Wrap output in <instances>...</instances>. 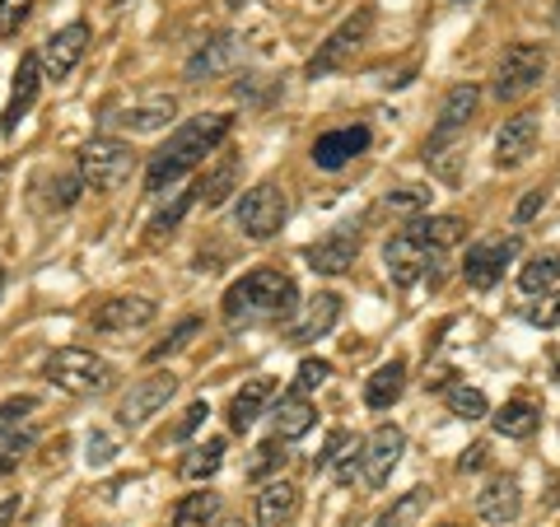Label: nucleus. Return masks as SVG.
<instances>
[{
  "label": "nucleus",
  "mask_w": 560,
  "mask_h": 527,
  "mask_svg": "<svg viewBox=\"0 0 560 527\" xmlns=\"http://www.w3.org/2000/svg\"><path fill=\"white\" fill-rule=\"evenodd\" d=\"M230 131H234V117H230V113H201V117L183 121V127L168 136V145L150 154L145 191H154V197H160V191L178 183L183 173H191L197 164H206V154H215Z\"/></svg>",
  "instance_id": "obj_1"
},
{
  "label": "nucleus",
  "mask_w": 560,
  "mask_h": 527,
  "mask_svg": "<svg viewBox=\"0 0 560 527\" xmlns=\"http://www.w3.org/2000/svg\"><path fill=\"white\" fill-rule=\"evenodd\" d=\"M300 308V290L285 271L257 267L224 290V323L230 327H261V323H285Z\"/></svg>",
  "instance_id": "obj_2"
},
{
  "label": "nucleus",
  "mask_w": 560,
  "mask_h": 527,
  "mask_svg": "<svg viewBox=\"0 0 560 527\" xmlns=\"http://www.w3.org/2000/svg\"><path fill=\"white\" fill-rule=\"evenodd\" d=\"M113 378H117L113 364L84 346H61L47 355V383L70 393V397H98V393L113 388Z\"/></svg>",
  "instance_id": "obj_3"
},
{
  "label": "nucleus",
  "mask_w": 560,
  "mask_h": 527,
  "mask_svg": "<svg viewBox=\"0 0 560 527\" xmlns=\"http://www.w3.org/2000/svg\"><path fill=\"white\" fill-rule=\"evenodd\" d=\"M131 173H136V154H131L127 140L94 136V140H84L80 145V178H84V187L117 191V187L131 183Z\"/></svg>",
  "instance_id": "obj_4"
},
{
  "label": "nucleus",
  "mask_w": 560,
  "mask_h": 527,
  "mask_svg": "<svg viewBox=\"0 0 560 527\" xmlns=\"http://www.w3.org/2000/svg\"><path fill=\"white\" fill-rule=\"evenodd\" d=\"M370 28H374V10L364 5V10L350 14L341 28H331L327 43H318V51H313L308 66H304V75L308 80H327V75H337V70H346L350 61H355V51L370 43Z\"/></svg>",
  "instance_id": "obj_5"
},
{
  "label": "nucleus",
  "mask_w": 560,
  "mask_h": 527,
  "mask_svg": "<svg viewBox=\"0 0 560 527\" xmlns=\"http://www.w3.org/2000/svg\"><path fill=\"white\" fill-rule=\"evenodd\" d=\"M290 215V206H285V191H280L276 183H257L248 187L238 197L234 206V224H238V234L243 238H253V243H267L280 234V224H285Z\"/></svg>",
  "instance_id": "obj_6"
},
{
  "label": "nucleus",
  "mask_w": 560,
  "mask_h": 527,
  "mask_svg": "<svg viewBox=\"0 0 560 527\" xmlns=\"http://www.w3.org/2000/svg\"><path fill=\"white\" fill-rule=\"evenodd\" d=\"M541 75H547V47L537 43H514L504 47V57L495 66V98L500 103H514L523 94H533Z\"/></svg>",
  "instance_id": "obj_7"
},
{
  "label": "nucleus",
  "mask_w": 560,
  "mask_h": 527,
  "mask_svg": "<svg viewBox=\"0 0 560 527\" xmlns=\"http://www.w3.org/2000/svg\"><path fill=\"white\" fill-rule=\"evenodd\" d=\"M173 393H178V374L173 368H164V374H150V378H136L127 393H121L117 401V425L121 430H140L150 415H160Z\"/></svg>",
  "instance_id": "obj_8"
},
{
  "label": "nucleus",
  "mask_w": 560,
  "mask_h": 527,
  "mask_svg": "<svg viewBox=\"0 0 560 527\" xmlns=\"http://www.w3.org/2000/svg\"><path fill=\"white\" fill-rule=\"evenodd\" d=\"M401 453H407V434H401L397 425H378L370 438H364L360 448V477L370 490H383L393 481V471L401 462Z\"/></svg>",
  "instance_id": "obj_9"
},
{
  "label": "nucleus",
  "mask_w": 560,
  "mask_h": 527,
  "mask_svg": "<svg viewBox=\"0 0 560 527\" xmlns=\"http://www.w3.org/2000/svg\"><path fill=\"white\" fill-rule=\"evenodd\" d=\"M518 248H523L518 234H500V238H486V243H477V248H467V257H463L467 285L471 290H490L504 276V267L518 257Z\"/></svg>",
  "instance_id": "obj_10"
},
{
  "label": "nucleus",
  "mask_w": 560,
  "mask_h": 527,
  "mask_svg": "<svg viewBox=\"0 0 560 527\" xmlns=\"http://www.w3.org/2000/svg\"><path fill=\"white\" fill-rule=\"evenodd\" d=\"M355 257H360V230L355 224H341V230H331V234H323L318 243L304 248V261L318 276H346L350 267H355Z\"/></svg>",
  "instance_id": "obj_11"
},
{
  "label": "nucleus",
  "mask_w": 560,
  "mask_h": 527,
  "mask_svg": "<svg viewBox=\"0 0 560 527\" xmlns=\"http://www.w3.org/2000/svg\"><path fill=\"white\" fill-rule=\"evenodd\" d=\"M84 47H90V24H66V28H57V33H51V38L43 43V51H38L43 75H47V80H66L70 70L80 66Z\"/></svg>",
  "instance_id": "obj_12"
},
{
  "label": "nucleus",
  "mask_w": 560,
  "mask_h": 527,
  "mask_svg": "<svg viewBox=\"0 0 560 527\" xmlns=\"http://www.w3.org/2000/svg\"><path fill=\"white\" fill-rule=\"evenodd\" d=\"M383 261H388V276H393V285H416L420 276H425V267H430V248L416 238V230L407 224L401 234H393L388 243H383Z\"/></svg>",
  "instance_id": "obj_13"
},
{
  "label": "nucleus",
  "mask_w": 560,
  "mask_h": 527,
  "mask_svg": "<svg viewBox=\"0 0 560 527\" xmlns=\"http://www.w3.org/2000/svg\"><path fill=\"white\" fill-rule=\"evenodd\" d=\"M477 108H481V90L477 84H453V90L444 94V108H440V121H434V136H430V154L440 150V145H448L458 131H467V121L477 117Z\"/></svg>",
  "instance_id": "obj_14"
},
{
  "label": "nucleus",
  "mask_w": 560,
  "mask_h": 527,
  "mask_svg": "<svg viewBox=\"0 0 560 527\" xmlns=\"http://www.w3.org/2000/svg\"><path fill=\"white\" fill-rule=\"evenodd\" d=\"M537 140H541V127H537V113H518L500 127L495 136V164L500 168H518L528 164L537 154Z\"/></svg>",
  "instance_id": "obj_15"
},
{
  "label": "nucleus",
  "mask_w": 560,
  "mask_h": 527,
  "mask_svg": "<svg viewBox=\"0 0 560 527\" xmlns=\"http://www.w3.org/2000/svg\"><path fill=\"white\" fill-rule=\"evenodd\" d=\"M364 150H370V127H337V131H323L318 140H313V164L337 173Z\"/></svg>",
  "instance_id": "obj_16"
},
{
  "label": "nucleus",
  "mask_w": 560,
  "mask_h": 527,
  "mask_svg": "<svg viewBox=\"0 0 560 527\" xmlns=\"http://www.w3.org/2000/svg\"><path fill=\"white\" fill-rule=\"evenodd\" d=\"M477 514L490 527H510L523 514V490H518V481L514 477H490L477 490Z\"/></svg>",
  "instance_id": "obj_17"
},
{
  "label": "nucleus",
  "mask_w": 560,
  "mask_h": 527,
  "mask_svg": "<svg viewBox=\"0 0 560 527\" xmlns=\"http://www.w3.org/2000/svg\"><path fill=\"white\" fill-rule=\"evenodd\" d=\"M38 84H43V61L28 51V57L20 61V70H14V90H10V103H5V117H0V131L5 136L20 131V121L28 117L33 98H38Z\"/></svg>",
  "instance_id": "obj_18"
},
{
  "label": "nucleus",
  "mask_w": 560,
  "mask_h": 527,
  "mask_svg": "<svg viewBox=\"0 0 560 527\" xmlns=\"http://www.w3.org/2000/svg\"><path fill=\"white\" fill-rule=\"evenodd\" d=\"M294 518H300V485L290 481H261L257 490V527H290Z\"/></svg>",
  "instance_id": "obj_19"
},
{
  "label": "nucleus",
  "mask_w": 560,
  "mask_h": 527,
  "mask_svg": "<svg viewBox=\"0 0 560 527\" xmlns=\"http://www.w3.org/2000/svg\"><path fill=\"white\" fill-rule=\"evenodd\" d=\"M154 298L145 294H121V298H108L98 313H94V327L98 331H136V327H150L154 323Z\"/></svg>",
  "instance_id": "obj_20"
},
{
  "label": "nucleus",
  "mask_w": 560,
  "mask_h": 527,
  "mask_svg": "<svg viewBox=\"0 0 560 527\" xmlns=\"http://www.w3.org/2000/svg\"><path fill=\"white\" fill-rule=\"evenodd\" d=\"M33 411H38V401H33V397H10V401H0V458L14 462V467H20L24 448L33 444L28 430L20 434V425H24Z\"/></svg>",
  "instance_id": "obj_21"
},
{
  "label": "nucleus",
  "mask_w": 560,
  "mask_h": 527,
  "mask_svg": "<svg viewBox=\"0 0 560 527\" xmlns=\"http://www.w3.org/2000/svg\"><path fill=\"white\" fill-rule=\"evenodd\" d=\"M173 113H178V103H173L168 94H150V98L131 103V108H121V113L108 117V121H113V127H121V131H131V136H145V131L168 127Z\"/></svg>",
  "instance_id": "obj_22"
},
{
  "label": "nucleus",
  "mask_w": 560,
  "mask_h": 527,
  "mask_svg": "<svg viewBox=\"0 0 560 527\" xmlns=\"http://www.w3.org/2000/svg\"><path fill=\"white\" fill-rule=\"evenodd\" d=\"M313 420H318V411H313V401L304 393H280V401L271 407V425H276L280 444H290V438H304L313 430Z\"/></svg>",
  "instance_id": "obj_23"
},
{
  "label": "nucleus",
  "mask_w": 560,
  "mask_h": 527,
  "mask_svg": "<svg viewBox=\"0 0 560 527\" xmlns=\"http://www.w3.org/2000/svg\"><path fill=\"white\" fill-rule=\"evenodd\" d=\"M337 323H341V298L337 294H318V298H308V308H304V318L294 323L290 341L294 346H313V341H323Z\"/></svg>",
  "instance_id": "obj_24"
},
{
  "label": "nucleus",
  "mask_w": 560,
  "mask_h": 527,
  "mask_svg": "<svg viewBox=\"0 0 560 527\" xmlns=\"http://www.w3.org/2000/svg\"><path fill=\"white\" fill-rule=\"evenodd\" d=\"M271 397H276V378H253L243 393H234V401H230V430L248 434L257 425V415L271 407Z\"/></svg>",
  "instance_id": "obj_25"
},
{
  "label": "nucleus",
  "mask_w": 560,
  "mask_h": 527,
  "mask_svg": "<svg viewBox=\"0 0 560 527\" xmlns=\"http://www.w3.org/2000/svg\"><path fill=\"white\" fill-rule=\"evenodd\" d=\"M238 61V38L234 33H220V38H210L206 47L191 51L187 61V80H210V75H224Z\"/></svg>",
  "instance_id": "obj_26"
},
{
  "label": "nucleus",
  "mask_w": 560,
  "mask_h": 527,
  "mask_svg": "<svg viewBox=\"0 0 560 527\" xmlns=\"http://www.w3.org/2000/svg\"><path fill=\"white\" fill-rule=\"evenodd\" d=\"M401 393H407V364L388 360V364L374 368L370 383H364V407H370V411H388Z\"/></svg>",
  "instance_id": "obj_27"
},
{
  "label": "nucleus",
  "mask_w": 560,
  "mask_h": 527,
  "mask_svg": "<svg viewBox=\"0 0 560 527\" xmlns=\"http://www.w3.org/2000/svg\"><path fill=\"white\" fill-rule=\"evenodd\" d=\"M234 183H238V154L224 150L220 160H215V168H206V178L197 183V201H201L206 210H215V206L230 201Z\"/></svg>",
  "instance_id": "obj_28"
},
{
  "label": "nucleus",
  "mask_w": 560,
  "mask_h": 527,
  "mask_svg": "<svg viewBox=\"0 0 560 527\" xmlns=\"http://www.w3.org/2000/svg\"><path fill=\"white\" fill-rule=\"evenodd\" d=\"M220 495L215 490H191V495L178 500L173 508V527H215L220 523Z\"/></svg>",
  "instance_id": "obj_29"
},
{
  "label": "nucleus",
  "mask_w": 560,
  "mask_h": 527,
  "mask_svg": "<svg viewBox=\"0 0 560 527\" xmlns=\"http://www.w3.org/2000/svg\"><path fill=\"white\" fill-rule=\"evenodd\" d=\"M411 230H416V238L425 243V248H430L434 257H440L444 248H453V243H463L467 224H463L458 215H430V220H416Z\"/></svg>",
  "instance_id": "obj_30"
},
{
  "label": "nucleus",
  "mask_w": 560,
  "mask_h": 527,
  "mask_svg": "<svg viewBox=\"0 0 560 527\" xmlns=\"http://www.w3.org/2000/svg\"><path fill=\"white\" fill-rule=\"evenodd\" d=\"M537 425H541V411L533 401H504L495 411V434H504V438H533Z\"/></svg>",
  "instance_id": "obj_31"
},
{
  "label": "nucleus",
  "mask_w": 560,
  "mask_h": 527,
  "mask_svg": "<svg viewBox=\"0 0 560 527\" xmlns=\"http://www.w3.org/2000/svg\"><path fill=\"white\" fill-rule=\"evenodd\" d=\"M220 467H224V438H206V444L187 453L178 471H183V481H210Z\"/></svg>",
  "instance_id": "obj_32"
},
{
  "label": "nucleus",
  "mask_w": 560,
  "mask_h": 527,
  "mask_svg": "<svg viewBox=\"0 0 560 527\" xmlns=\"http://www.w3.org/2000/svg\"><path fill=\"white\" fill-rule=\"evenodd\" d=\"M560 280V253H537L528 267L518 271V290L523 294H547Z\"/></svg>",
  "instance_id": "obj_33"
},
{
  "label": "nucleus",
  "mask_w": 560,
  "mask_h": 527,
  "mask_svg": "<svg viewBox=\"0 0 560 527\" xmlns=\"http://www.w3.org/2000/svg\"><path fill=\"white\" fill-rule=\"evenodd\" d=\"M444 407L458 420H481L490 415V401L481 388H467V383H444Z\"/></svg>",
  "instance_id": "obj_34"
},
{
  "label": "nucleus",
  "mask_w": 560,
  "mask_h": 527,
  "mask_svg": "<svg viewBox=\"0 0 560 527\" xmlns=\"http://www.w3.org/2000/svg\"><path fill=\"white\" fill-rule=\"evenodd\" d=\"M425 504H430V490L416 485V490H407V495H397L393 508H388V514H383L374 527H411L420 514H425Z\"/></svg>",
  "instance_id": "obj_35"
},
{
  "label": "nucleus",
  "mask_w": 560,
  "mask_h": 527,
  "mask_svg": "<svg viewBox=\"0 0 560 527\" xmlns=\"http://www.w3.org/2000/svg\"><path fill=\"white\" fill-rule=\"evenodd\" d=\"M47 187H51V191H43V201H47L51 210H70V206L80 201L84 178H80V173H51Z\"/></svg>",
  "instance_id": "obj_36"
},
{
  "label": "nucleus",
  "mask_w": 560,
  "mask_h": 527,
  "mask_svg": "<svg viewBox=\"0 0 560 527\" xmlns=\"http://www.w3.org/2000/svg\"><path fill=\"white\" fill-rule=\"evenodd\" d=\"M285 444H280V438H267V444H261L257 453H253V462H248V481H267L276 467H285Z\"/></svg>",
  "instance_id": "obj_37"
},
{
  "label": "nucleus",
  "mask_w": 560,
  "mask_h": 527,
  "mask_svg": "<svg viewBox=\"0 0 560 527\" xmlns=\"http://www.w3.org/2000/svg\"><path fill=\"white\" fill-rule=\"evenodd\" d=\"M360 444V438L355 434H350V430H331V438H327V448L318 453V462H313V467H318V471H331V467H337L341 458H346V453L350 448H355Z\"/></svg>",
  "instance_id": "obj_38"
},
{
  "label": "nucleus",
  "mask_w": 560,
  "mask_h": 527,
  "mask_svg": "<svg viewBox=\"0 0 560 527\" xmlns=\"http://www.w3.org/2000/svg\"><path fill=\"white\" fill-rule=\"evenodd\" d=\"M33 0H0V38H14L24 28Z\"/></svg>",
  "instance_id": "obj_39"
},
{
  "label": "nucleus",
  "mask_w": 560,
  "mask_h": 527,
  "mask_svg": "<svg viewBox=\"0 0 560 527\" xmlns=\"http://www.w3.org/2000/svg\"><path fill=\"white\" fill-rule=\"evenodd\" d=\"M197 331H201V323H197V318H183V323H178V331H173V337H168L164 346H154L145 360H150V364H160L164 355H173V350H183V346H187L191 337H197Z\"/></svg>",
  "instance_id": "obj_40"
},
{
  "label": "nucleus",
  "mask_w": 560,
  "mask_h": 527,
  "mask_svg": "<svg viewBox=\"0 0 560 527\" xmlns=\"http://www.w3.org/2000/svg\"><path fill=\"white\" fill-rule=\"evenodd\" d=\"M187 206H197V187H191V191H178V197H173V206L160 210V220H154V234H168L173 224L187 215Z\"/></svg>",
  "instance_id": "obj_41"
},
{
  "label": "nucleus",
  "mask_w": 560,
  "mask_h": 527,
  "mask_svg": "<svg viewBox=\"0 0 560 527\" xmlns=\"http://www.w3.org/2000/svg\"><path fill=\"white\" fill-rule=\"evenodd\" d=\"M331 378V364L327 360H304L300 364V378H294V393H313V388H323V383Z\"/></svg>",
  "instance_id": "obj_42"
},
{
  "label": "nucleus",
  "mask_w": 560,
  "mask_h": 527,
  "mask_svg": "<svg viewBox=\"0 0 560 527\" xmlns=\"http://www.w3.org/2000/svg\"><path fill=\"white\" fill-rule=\"evenodd\" d=\"M523 318L537 323V327H556L560 323V294H541V304H528Z\"/></svg>",
  "instance_id": "obj_43"
},
{
  "label": "nucleus",
  "mask_w": 560,
  "mask_h": 527,
  "mask_svg": "<svg viewBox=\"0 0 560 527\" xmlns=\"http://www.w3.org/2000/svg\"><path fill=\"white\" fill-rule=\"evenodd\" d=\"M84 448H90V453H84V458H90V467H108V462L117 458V444H113V438L103 434V430H94L90 438H84Z\"/></svg>",
  "instance_id": "obj_44"
},
{
  "label": "nucleus",
  "mask_w": 560,
  "mask_h": 527,
  "mask_svg": "<svg viewBox=\"0 0 560 527\" xmlns=\"http://www.w3.org/2000/svg\"><path fill=\"white\" fill-rule=\"evenodd\" d=\"M388 206H393V210H425V206H430V191H425V187H401V191H388Z\"/></svg>",
  "instance_id": "obj_45"
},
{
  "label": "nucleus",
  "mask_w": 560,
  "mask_h": 527,
  "mask_svg": "<svg viewBox=\"0 0 560 527\" xmlns=\"http://www.w3.org/2000/svg\"><path fill=\"white\" fill-rule=\"evenodd\" d=\"M206 415H210V407H206V401H191V407H187V415H183V425L173 430V438H187V434H197Z\"/></svg>",
  "instance_id": "obj_46"
},
{
  "label": "nucleus",
  "mask_w": 560,
  "mask_h": 527,
  "mask_svg": "<svg viewBox=\"0 0 560 527\" xmlns=\"http://www.w3.org/2000/svg\"><path fill=\"white\" fill-rule=\"evenodd\" d=\"M537 206H541V191L523 197V206H518V215H514V220H518V224H523V220H533V215H537Z\"/></svg>",
  "instance_id": "obj_47"
},
{
  "label": "nucleus",
  "mask_w": 560,
  "mask_h": 527,
  "mask_svg": "<svg viewBox=\"0 0 560 527\" xmlns=\"http://www.w3.org/2000/svg\"><path fill=\"white\" fill-rule=\"evenodd\" d=\"M481 453H486L481 444H477V448H471V453H467V458H463V471H467V467H481Z\"/></svg>",
  "instance_id": "obj_48"
},
{
  "label": "nucleus",
  "mask_w": 560,
  "mask_h": 527,
  "mask_svg": "<svg viewBox=\"0 0 560 527\" xmlns=\"http://www.w3.org/2000/svg\"><path fill=\"white\" fill-rule=\"evenodd\" d=\"M10 471H14V462H5V458H0V481H5V477H10Z\"/></svg>",
  "instance_id": "obj_49"
},
{
  "label": "nucleus",
  "mask_w": 560,
  "mask_h": 527,
  "mask_svg": "<svg viewBox=\"0 0 560 527\" xmlns=\"http://www.w3.org/2000/svg\"><path fill=\"white\" fill-rule=\"evenodd\" d=\"M224 527H257V523H248V518H234V523H224Z\"/></svg>",
  "instance_id": "obj_50"
},
{
  "label": "nucleus",
  "mask_w": 560,
  "mask_h": 527,
  "mask_svg": "<svg viewBox=\"0 0 560 527\" xmlns=\"http://www.w3.org/2000/svg\"><path fill=\"white\" fill-rule=\"evenodd\" d=\"M551 24H560V0H556V10H551Z\"/></svg>",
  "instance_id": "obj_51"
},
{
  "label": "nucleus",
  "mask_w": 560,
  "mask_h": 527,
  "mask_svg": "<svg viewBox=\"0 0 560 527\" xmlns=\"http://www.w3.org/2000/svg\"><path fill=\"white\" fill-rule=\"evenodd\" d=\"M453 5H477V0H453Z\"/></svg>",
  "instance_id": "obj_52"
},
{
  "label": "nucleus",
  "mask_w": 560,
  "mask_h": 527,
  "mask_svg": "<svg viewBox=\"0 0 560 527\" xmlns=\"http://www.w3.org/2000/svg\"><path fill=\"white\" fill-rule=\"evenodd\" d=\"M556 374H560V350H556Z\"/></svg>",
  "instance_id": "obj_53"
},
{
  "label": "nucleus",
  "mask_w": 560,
  "mask_h": 527,
  "mask_svg": "<svg viewBox=\"0 0 560 527\" xmlns=\"http://www.w3.org/2000/svg\"><path fill=\"white\" fill-rule=\"evenodd\" d=\"M0 290H5V271H0Z\"/></svg>",
  "instance_id": "obj_54"
},
{
  "label": "nucleus",
  "mask_w": 560,
  "mask_h": 527,
  "mask_svg": "<svg viewBox=\"0 0 560 527\" xmlns=\"http://www.w3.org/2000/svg\"><path fill=\"white\" fill-rule=\"evenodd\" d=\"M440 527H458V523H440Z\"/></svg>",
  "instance_id": "obj_55"
},
{
  "label": "nucleus",
  "mask_w": 560,
  "mask_h": 527,
  "mask_svg": "<svg viewBox=\"0 0 560 527\" xmlns=\"http://www.w3.org/2000/svg\"><path fill=\"white\" fill-rule=\"evenodd\" d=\"M0 183H5V168H0Z\"/></svg>",
  "instance_id": "obj_56"
},
{
  "label": "nucleus",
  "mask_w": 560,
  "mask_h": 527,
  "mask_svg": "<svg viewBox=\"0 0 560 527\" xmlns=\"http://www.w3.org/2000/svg\"><path fill=\"white\" fill-rule=\"evenodd\" d=\"M0 527H5V523H0Z\"/></svg>",
  "instance_id": "obj_57"
}]
</instances>
